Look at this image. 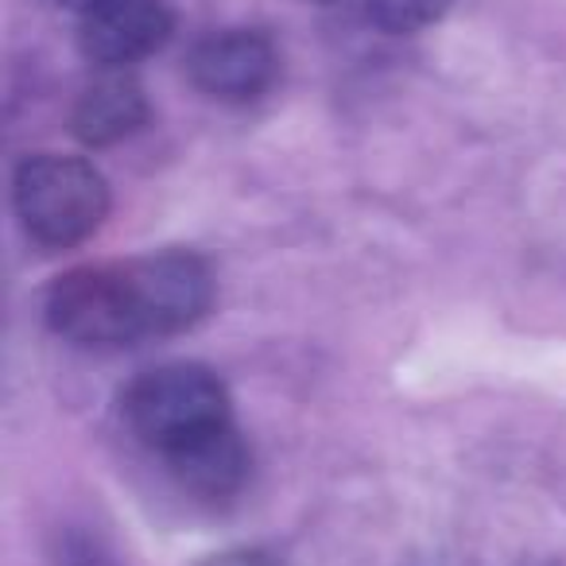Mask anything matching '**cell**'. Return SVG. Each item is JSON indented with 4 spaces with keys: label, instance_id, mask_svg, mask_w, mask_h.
I'll list each match as a JSON object with an SVG mask.
<instances>
[{
    "label": "cell",
    "instance_id": "obj_1",
    "mask_svg": "<svg viewBox=\"0 0 566 566\" xmlns=\"http://www.w3.org/2000/svg\"><path fill=\"white\" fill-rule=\"evenodd\" d=\"M120 408L136 439L164 458L233 423L226 385L202 365H159L151 373H140L128 385Z\"/></svg>",
    "mask_w": 566,
    "mask_h": 566
},
{
    "label": "cell",
    "instance_id": "obj_2",
    "mask_svg": "<svg viewBox=\"0 0 566 566\" xmlns=\"http://www.w3.org/2000/svg\"><path fill=\"white\" fill-rule=\"evenodd\" d=\"M12 206L35 241L66 249L102 229L109 187L102 171L78 156H32L17 171Z\"/></svg>",
    "mask_w": 566,
    "mask_h": 566
},
{
    "label": "cell",
    "instance_id": "obj_3",
    "mask_svg": "<svg viewBox=\"0 0 566 566\" xmlns=\"http://www.w3.org/2000/svg\"><path fill=\"white\" fill-rule=\"evenodd\" d=\"M48 323L55 334L82 346L140 342L125 264H94L59 275L48 295Z\"/></svg>",
    "mask_w": 566,
    "mask_h": 566
},
{
    "label": "cell",
    "instance_id": "obj_4",
    "mask_svg": "<svg viewBox=\"0 0 566 566\" xmlns=\"http://www.w3.org/2000/svg\"><path fill=\"white\" fill-rule=\"evenodd\" d=\"M125 272L144 338L179 334L210 311V268L190 252H148V256L125 260Z\"/></svg>",
    "mask_w": 566,
    "mask_h": 566
},
{
    "label": "cell",
    "instance_id": "obj_5",
    "mask_svg": "<svg viewBox=\"0 0 566 566\" xmlns=\"http://www.w3.org/2000/svg\"><path fill=\"white\" fill-rule=\"evenodd\" d=\"M187 71L190 82L218 102H252L272 90L280 59L260 32H213L195 43Z\"/></svg>",
    "mask_w": 566,
    "mask_h": 566
},
{
    "label": "cell",
    "instance_id": "obj_6",
    "mask_svg": "<svg viewBox=\"0 0 566 566\" xmlns=\"http://www.w3.org/2000/svg\"><path fill=\"white\" fill-rule=\"evenodd\" d=\"M171 35V9L164 0H105L82 17L78 43L90 63L105 71H125V66L148 59Z\"/></svg>",
    "mask_w": 566,
    "mask_h": 566
},
{
    "label": "cell",
    "instance_id": "obj_7",
    "mask_svg": "<svg viewBox=\"0 0 566 566\" xmlns=\"http://www.w3.org/2000/svg\"><path fill=\"white\" fill-rule=\"evenodd\" d=\"M144 120H148L144 90H140V82L125 71H105L102 78L90 82L71 113L74 136H78L82 144H94V148L125 140Z\"/></svg>",
    "mask_w": 566,
    "mask_h": 566
},
{
    "label": "cell",
    "instance_id": "obj_8",
    "mask_svg": "<svg viewBox=\"0 0 566 566\" xmlns=\"http://www.w3.org/2000/svg\"><path fill=\"white\" fill-rule=\"evenodd\" d=\"M164 462L171 465V473L179 478L182 489L202 496H229L249 478V447L241 442L233 423L171 450Z\"/></svg>",
    "mask_w": 566,
    "mask_h": 566
},
{
    "label": "cell",
    "instance_id": "obj_9",
    "mask_svg": "<svg viewBox=\"0 0 566 566\" xmlns=\"http://www.w3.org/2000/svg\"><path fill=\"white\" fill-rule=\"evenodd\" d=\"M450 4L454 0H365V12L385 32L411 35V32H423L427 24H434Z\"/></svg>",
    "mask_w": 566,
    "mask_h": 566
},
{
    "label": "cell",
    "instance_id": "obj_10",
    "mask_svg": "<svg viewBox=\"0 0 566 566\" xmlns=\"http://www.w3.org/2000/svg\"><path fill=\"white\" fill-rule=\"evenodd\" d=\"M202 566H280V563L256 547H237V551H221V555L206 558Z\"/></svg>",
    "mask_w": 566,
    "mask_h": 566
},
{
    "label": "cell",
    "instance_id": "obj_11",
    "mask_svg": "<svg viewBox=\"0 0 566 566\" xmlns=\"http://www.w3.org/2000/svg\"><path fill=\"white\" fill-rule=\"evenodd\" d=\"M59 558H63L59 566H117L113 558H105L94 543H71V547H63Z\"/></svg>",
    "mask_w": 566,
    "mask_h": 566
},
{
    "label": "cell",
    "instance_id": "obj_12",
    "mask_svg": "<svg viewBox=\"0 0 566 566\" xmlns=\"http://www.w3.org/2000/svg\"><path fill=\"white\" fill-rule=\"evenodd\" d=\"M55 4H63V9H74V12L86 17L90 9H97V4H105V0H55Z\"/></svg>",
    "mask_w": 566,
    "mask_h": 566
},
{
    "label": "cell",
    "instance_id": "obj_13",
    "mask_svg": "<svg viewBox=\"0 0 566 566\" xmlns=\"http://www.w3.org/2000/svg\"><path fill=\"white\" fill-rule=\"evenodd\" d=\"M311 4H338V0H311Z\"/></svg>",
    "mask_w": 566,
    "mask_h": 566
}]
</instances>
